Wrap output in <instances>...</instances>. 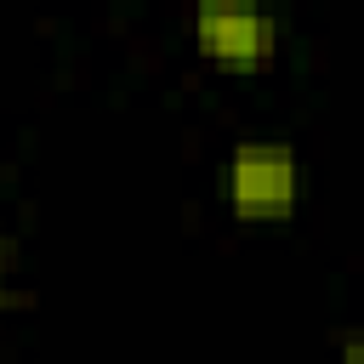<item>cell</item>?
Instances as JSON below:
<instances>
[{"label": "cell", "mask_w": 364, "mask_h": 364, "mask_svg": "<svg viewBox=\"0 0 364 364\" xmlns=\"http://www.w3.org/2000/svg\"><path fill=\"white\" fill-rule=\"evenodd\" d=\"M222 199L239 222H290L301 205V159L279 136H245L222 159Z\"/></svg>", "instance_id": "obj_1"}, {"label": "cell", "mask_w": 364, "mask_h": 364, "mask_svg": "<svg viewBox=\"0 0 364 364\" xmlns=\"http://www.w3.org/2000/svg\"><path fill=\"white\" fill-rule=\"evenodd\" d=\"M17 301V245H11V233L0 228V313Z\"/></svg>", "instance_id": "obj_3"}, {"label": "cell", "mask_w": 364, "mask_h": 364, "mask_svg": "<svg viewBox=\"0 0 364 364\" xmlns=\"http://www.w3.org/2000/svg\"><path fill=\"white\" fill-rule=\"evenodd\" d=\"M341 364H364V341L358 336H341Z\"/></svg>", "instance_id": "obj_4"}, {"label": "cell", "mask_w": 364, "mask_h": 364, "mask_svg": "<svg viewBox=\"0 0 364 364\" xmlns=\"http://www.w3.org/2000/svg\"><path fill=\"white\" fill-rule=\"evenodd\" d=\"M279 17L256 0H199L193 6V46L216 68H267L279 57Z\"/></svg>", "instance_id": "obj_2"}]
</instances>
